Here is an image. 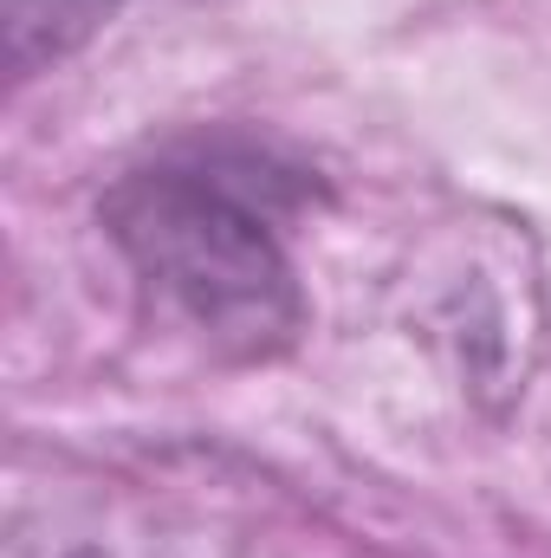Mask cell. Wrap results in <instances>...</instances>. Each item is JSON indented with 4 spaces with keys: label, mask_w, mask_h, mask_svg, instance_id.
I'll use <instances>...</instances> for the list:
<instances>
[{
    "label": "cell",
    "mask_w": 551,
    "mask_h": 558,
    "mask_svg": "<svg viewBox=\"0 0 551 558\" xmlns=\"http://www.w3.org/2000/svg\"><path fill=\"white\" fill-rule=\"evenodd\" d=\"M111 7L118 0H7L0 26H7V65H13V78H26L33 65L65 59L72 46H85Z\"/></svg>",
    "instance_id": "2"
},
{
    "label": "cell",
    "mask_w": 551,
    "mask_h": 558,
    "mask_svg": "<svg viewBox=\"0 0 551 558\" xmlns=\"http://www.w3.org/2000/svg\"><path fill=\"white\" fill-rule=\"evenodd\" d=\"M105 228L137 279L201 344L267 357L298 331V286L267 221L221 182L188 169L131 175L105 202Z\"/></svg>",
    "instance_id": "1"
}]
</instances>
